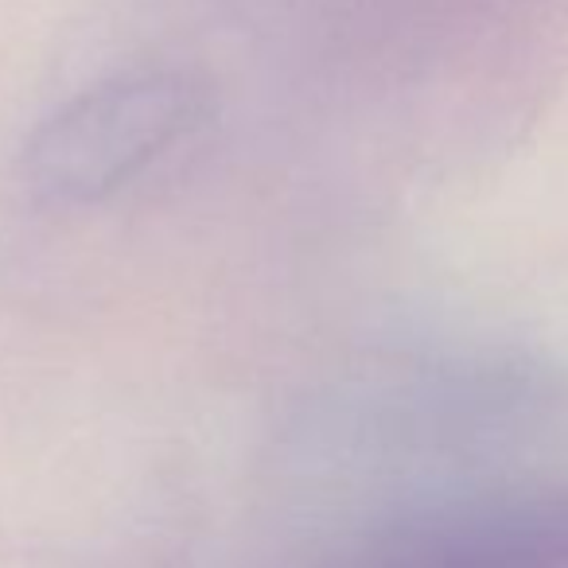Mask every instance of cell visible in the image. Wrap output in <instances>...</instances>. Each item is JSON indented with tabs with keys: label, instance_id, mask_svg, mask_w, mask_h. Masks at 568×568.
Listing matches in <instances>:
<instances>
[{
	"label": "cell",
	"instance_id": "6da1fadb",
	"mask_svg": "<svg viewBox=\"0 0 568 568\" xmlns=\"http://www.w3.org/2000/svg\"><path fill=\"white\" fill-rule=\"evenodd\" d=\"M206 113V90L180 71L110 79L36 125L20 172L48 203H98L187 141Z\"/></svg>",
	"mask_w": 568,
	"mask_h": 568
}]
</instances>
